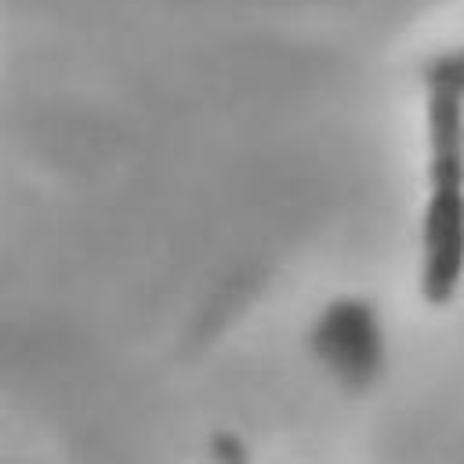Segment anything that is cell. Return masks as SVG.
<instances>
[{"label":"cell","mask_w":464,"mask_h":464,"mask_svg":"<svg viewBox=\"0 0 464 464\" xmlns=\"http://www.w3.org/2000/svg\"><path fill=\"white\" fill-rule=\"evenodd\" d=\"M428 203L420 218V297L453 301L464 276V91L428 83Z\"/></svg>","instance_id":"1"},{"label":"cell","mask_w":464,"mask_h":464,"mask_svg":"<svg viewBox=\"0 0 464 464\" xmlns=\"http://www.w3.org/2000/svg\"><path fill=\"white\" fill-rule=\"evenodd\" d=\"M424 83H453V87L464 91V47L431 58L424 65Z\"/></svg>","instance_id":"3"},{"label":"cell","mask_w":464,"mask_h":464,"mask_svg":"<svg viewBox=\"0 0 464 464\" xmlns=\"http://www.w3.org/2000/svg\"><path fill=\"white\" fill-rule=\"evenodd\" d=\"M312 348L348 388H366L384 370L381 319L362 297L330 301L312 326Z\"/></svg>","instance_id":"2"}]
</instances>
